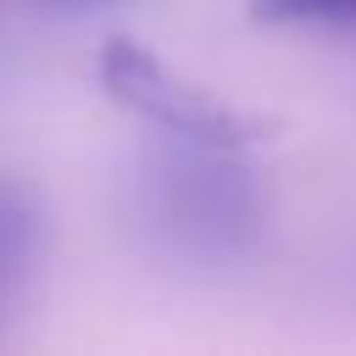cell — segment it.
Returning a JSON list of instances; mask_svg holds the SVG:
<instances>
[{
	"instance_id": "6da1fadb",
	"label": "cell",
	"mask_w": 356,
	"mask_h": 356,
	"mask_svg": "<svg viewBox=\"0 0 356 356\" xmlns=\"http://www.w3.org/2000/svg\"><path fill=\"white\" fill-rule=\"evenodd\" d=\"M128 217L150 256L172 267H234L267 234V195L245 145L156 128L128 172Z\"/></svg>"
},
{
	"instance_id": "7a4b0ae2",
	"label": "cell",
	"mask_w": 356,
	"mask_h": 356,
	"mask_svg": "<svg viewBox=\"0 0 356 356\" xmlns=\"http://www.w3.org/2000/svg\"><path fill=\"white\" fill-rule=\"evenodd\" d=\"M95 72H100V89H106L122 111L145 117L150 128H172V134L217 139V145H250V139L261 134L245 111H234L228 100H217V95L200 89L195 78L172 72V67H167L156 50H145L139 39H106Z\"/></svg>"
},
{
	"instance_id": "3957f363",
	"label": "cell",
	"mask_w": 356,
	"mask_h": 356,
	"mask_svg": "<svg viewBox=\"0 0 356 356\" xmlns=\"http://www.w3.org/2000/svg\"><path fill=\"white\" fill-rule=\"evenodd\" d=\"M44 245H50L44 195L28 178L0 172V317L28 295V284L44 261Z\"/></svg>"
},
{
	"instance_id": "277c9868",
	"label": "cell",
	"mask_w": 356,
	"mask_h": 356,
	"mask_svg": "<svg viewBox=\"0 0 356 356\" xmlns=\"http://www.w3.org/2000/svg\"><path fill=\"white\" fill-rule=\"evenodd\" d=\"M250 17L273 22V28H295V22L345 28V22H356V0H250Z\"/></svg>"
},
{
	"instance_id": "5b68a950",
	"label": "cell",
	"mask_w": 356,
	"mask_h": 356,
	"mask_svg": "<svg viewBox=\"0 0 356 356\" xmlns=\"http://www.w3.org/2000/svg\"><path fill=\"white\" fill-rule=\"evenodd\" d=\"M50 6H95V0H50Z\"/></svg>"
}]
</instances>
